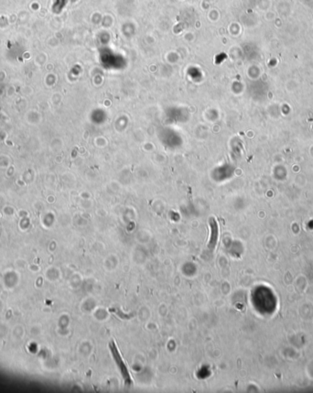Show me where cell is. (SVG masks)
Here are the masks:
<instances>
[{
	"label": "cell",
	"instance_id": "cell-2",
	"mask_svg": "<svg viewBox=\"0 0 313 393\" xmlns=\"http://www.w3.org/2000/svg\"><path fill=\"white\" fill-rule=\"evenodd\" d=\"M210 227H211V236L210 240L208 243V248L209 250H214L216 247V244L218 241V236H219V227L216 220L212 218L210 220Z\"/></svg>",
	"mask_w": 313,
	"mask_h": 393
},
{
	"label": "cell",
	"instance_id": "cell-1",
	"mask_svg": "<svg viewBox=\"0 0 313 393\" xmlns=\"http://www.w3.org/2000/svg\"><path fill=\"white\" fill-rule=\"evenodd\" d=\"M109 348H110L111 354H112V356H113V358H114V360H115V364H116L118 370H119L121 375H122L126 385H131V384H132V378H131V376H130L129 371V369H128L126 363L124 361V359H123L122 355L120 354V352H119V350H118V348H117V346H116L115 341H110V343H109Z\"/></svg>",
	"mask_w": 313,
	"mask_h": 393
}]
</instances>
